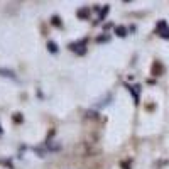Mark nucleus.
Instances as JSON below:
<instances>
[{
    "label": "nucleus",
    "mask_w": 169,
    "mask_h": 169,
    "mask_svg": "<svg viewBox=\"0 0 169 169\" xmlns=\"http://www.w3.org/2000/svg\"><path fill=\"white\" fill-rule=\"evenodd\" d=\"M115 34H117L118 37H124V36L127 34V31H125L124 27H115Z\"/></svg>",
    "instance_id": "39448f33"
},
{
    "label": "nucleus",
    "mask_w": 169,
    "mask_h": 169,
    "mask_svg": "<svg viewBox=\"0 0 169 169\" xmlns=\"http://www.w3.org/2000/svg\"><path fill=\"white\" fill-rule=\"evenodd\" d=\"M107 36H100V37H98V42H105V41H107Z\"/></svg>",
    "instance_id": "ddd939ff"
},
{
    "label": "nucleus",
    "mask_w": 169,
    "mask_h": 169,
    "mask_svg": "<svg viewBox=\"0 0 169 169\" xmlns=\"http://www.w3.org/2000/svg\"><path fill=\"white\" fill-rule=\"evenodd\" d=\"M122 168H124V169H130V164H129V161H125V162H122Z\"/></svg>",
    "instance_id": "f8f14e48"
},
{
    "label": "nucleus",
    "mask_w": 169,
    "mask_h": 169,
    "mask_svg": "<svg viewBox=\"0 0 169 169\" xmlns=\"http://www.w3.org/2000/svg\"><path fill=\"white\" fill-rule=\"evenodd\" d=\"M85 44H86V41H79V42H76V44H69V49H71V51H76L78 54H83V53H85Z\"/></svg>",
    "instance_id": "f03ea898"
},
{
    "label": "nucleus",
    "mask_w": 169,
    "mask_h": 169,
    "mask_svg": "<svg viewBox=\"0 0 169 169\" xmlns=\"http://www.w3.org/2000/svg\"><path fill=\"white\" fill-rule=\"evenodd\" d=\"M110 10V7L108 5H105L103 9H102V14H100V19H105V15H107V12Z\"/></svg>",
    "instance_id": "1a4fd4ad"
},
{
    "label": "nucleus",
    "mask_w": 169,
    "mask_h": 169,
    "mask_svg": "<svg viewBox=\"0 0 169 169\" xmlns=\"http://www.w3.org/2000/svg\"><path fill=\"white\" fill-rule=\"evenodd\" d=\"M14 120H15L17 124H22V120H24V117H22V113H14Z\"/></svg>",
    "instance_id": "9d476101"
},
{
    "label": "nucleus",
    "mask_w": 169,
    "mask_h": 169,
    "mask_svg": "<svg viewBox=\"0 0 169 169\" xmlns=\"http://www.w3.org/2000/svg\"><path fill=\"white\" fill-rule=\"evenodd\" d=\"M129 88H130V92H132V96H134V102H135V103H139V95H137L139 88H135V90H134L132 86H129Z\"/></svg>",
    "instance_id": "6e6552de"
},
{
    "label": "nucleus",
    "mask_w": 169,
    "mask_h": 169,
    "mask_svg": "<svg viewBox=\"0 0 169 169\" xmlns=\"http://www.w3.org/2000/svg\"><path fill=\"white\" fill-rule=\"evenodd\" d=\"M0 75H2V76H9V78L15 79V73H14V71H10V69H3V68H0Z\"/></svg>",
    "instance_id": "7ed1b4c3"
},
{
    "label": "nucleus",
    "mask_w": 169,
    "mask_h": 169,
    "mask_svg": "<svg viewBox=\"0 0 169 169\" xmlns=\"http://www.w3.org/2000/svg\"><path fill=\"white\" fill-rule=\"evenodd\" d=\"M47 51H49V53H53V54H56V53H57V46L53 42V41H49V42H47Z\"/></svg>",
    "instance_id": "20e7f679"
},
{
    "label": "nucleus",
    "mask_w": 169,
    "mask_h": 169,
    "mask_svg": "<svg viewBox=\"0 0 169 169\" xmlns=\"http://www.w3.org/2000/svg\"><path fill=\"white\" fill-rule=\"evenodd\" d=\"M53 24H56V25H61V20H59V17H53Z\"/></svg>",
    "instance_id": "9b49d317"
},
{
    "label": "nucleus",
    "mask_w": 169,
    "mask_h": 169,
    "mask_svg": "<svg viewBox=\"0 0 169 169\" xmlns=\"http://www.w3.org/2000/svg\"><path fill=\"white\" fill-rule=\"evenodd\" d=\"M0 134H2V127H0Z\"/></svg>",
    "instance_id": "4468645a"
},
{
    "label": "nucleus",
    "mask_w": 169,
    "mask_h": 169,
    "mask_svg": "<svg viewBox=\"0 0 169 169\" xmlns=\"http://www.w3.org/2000/svg\"><path fill=\"white\" fill-rule=\"evenodd\" d=\"M157 32H159V36L169 39V27L166 25V22H159L157 24Z\"/></svg>",
    "instance_id": "f257e3e1"
},
{
    "label": "nucleus",
    "mask_w": 169,
    "mask_h": 169,
    "mask_svg": "<svg viewBox=\"0 0 169 169\" xmlns=\"http://www.w3.org/2000/svg\"><path fill=\"white\" fill-rule=\"evenodd\" d=\"M152 73H154V75H161V73H162V69H161V64H159V63H154V69H152Z\"/></svg>",
    "instance_id": "0eeeda50"
},
{
    "label": "nucleus",
    "mask_w": 169,
    "mask_h": 169,
    "mask_svg": "<svg viewBox=\"0 0 169 169\" xmlns=\"http://www.w3.org/2000/svg\"><path fill=\"white\" fill-rule=\"evenodd\" d=\"M78 17H79V19H88V9L79 10V12H78Z\"/></svg>",
    "instance_id": "423d86ee"
}]
</instances>
